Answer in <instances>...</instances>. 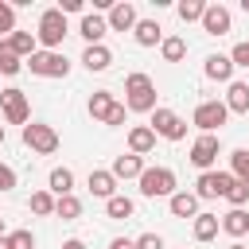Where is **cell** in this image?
Returning <instances> with one entry per match:
<instances>
[{"mask_svg": "<svg viewBox=\"0 0 249 249\" xmlns=\"http://www.w3.org/2000/svg\"><path fill=\"white\" fill-rule=\"evenodd\" d=\"M0 191H4V195L16 191V171H12L8 163H0Z\"/></svg>", "mask_w": 249, "mask_h": 249, "instance_id": "cell-39", "label": "cell"}, {"mask_svg": "<svg viewBox=\"0 0 249 249\" xmlns=\"http://www.w3.org/2000/svg\"><path fill=\"white\" fill-rule=\"evenodd\" d=\"M230 249H245V245H241V241H233V245H230Z\"/></svg>", "mask_w": 249, "mask_h": 249, "instance_id": "cell-47", "label": "cell"}, {"mask_svg": "<svg viewBox=\"0 0 249 249\" xmlns=\"http://www.w3.org/2000/svg\"><path fill=\"white\" fill-rule=\"evenodd\" d=\"M82 66H86L89 74H101V70H109V66H113V51H109L105 43H93V47H86V51H82Z\"/></svg>", "mask_w": 249, "mask_h": 249, "instance_id": "cell-14", "label": "cell"}, {"mask_svg": "<svg viewBox=\"0 0 249 249\" xmlns=\"http://www.w3.org/2000/svg\"><path fill=\"white\" fill-rule=\"evenodd\" d=\"M218 156H222V140H218V136H210V132H202V136L191 144V156H187V160H191L198 171H214Z\"/></svg>", "mask_w": 249, "mask_h": 249, "instance_id": "cell-9", "label": "cell"}, {"mask_svg": "<svg viewBox=\"0 0 249 249\" xmlns=\"http://www.w3.org/2000/svg\"><path fill=\"white\" fill-rule=\"evenodd\" d=\"M23 144L35 152V156H54L58 152V132L51 128V124H43V121H31V124H23Z\"/></svg>", "mask_w": 249, "mask_h": 249, "instance_id": "cell-6", "label": "cell"}, {"mask_svg": "<svg viewBox=\"0 0 249 249\" xmlns=\"http://www.w3.org/2000/svg\"><path fill=\"white\" fill-rule=\"evenodd\" d=\"M8 245L12 249H35V233L31 230H12L8 233Z\"/></svg>", "mask_w": 249, "mask_h": 249, "instance_id": "cell-35", "label": "cell"}, {"mask_svg": "<svg viewBox=\"0 0 249 249\" xmlns=\"http://www.w3.org/2000/svg\"><path fill=\"white\" fill-rule=\"evenodd\" d=\"M160 54H163V62H183V54H187V39L167 35V39L160 43Z\"/></svg>", "mask_w": 249, "mask_h": 249, "instance_id": "cell-29", "label": "cell"}, {"mask_svg": "<svg viewBox=\"0 0 249 249\" xmlns=\"http://www.w3.org/2000/svg\"><path fill=\"white\" fill-rule=\"evenodd\" d=\"M23 66H27L35 78H66V74H70V62H66L62 51H35Z\"/></svg>", "mask_w": 249, "mask_h": 249, "instance_id": "cell-4", "label": "cell"}, {"mask_svg": "<svg viewBox=\"0 0 249 249\" xmlns=\"http://www.w3.org/2000/svg\"><path fill=\"white\" fill-rule=\"evenodd\" d=\"M222 198L230 202V210H241V206L249 202V183H237V179H233V183H230V191H226Z\"/></svg>", "mask_w": 249, "mask_h": 249, "instance_id": "cell-33", "label": "cell"}, {"mask_svg": "<svg viewBox=\"0 0 249 249\" xmlns=\"http://www.w3.org/2000/svg\"><path fill=\"white\" fill-rule=\"evenodd\" d=\"M113 179H140V171H144V156H132V152H124V156H117L113 160Z\"/></svg>", "mask_w": 249, "mask_h": 249, "instance_id": "cell-17", "label": "cell"}, {"mask_svg": "<svg viewBox=\"0 0 249 249\" xmlns=\"http://www.w3.org/2000/svg\"><path fill=\"white\" fill-rule=\"evenodd\" d=\"M62 249H86V241H82V237H66V241H62Z\"/></svg>", "mask_w": 249, "mask_h": 249, "instance_id": "cell-43", "label": "cell"}, {"mask_svg": "<svg viewBox=\"0 0 249 249\" xmlns=\"http://www.w3.org/2000/svg\"><path fill=\"white\" fill-rule=\"evenodd\" d=\"M175 12H179V19H183V23H195V19H202L206 4H202V0H183V4L175 8Z\"/></svg>", "mask_w": 249, "mask_h": 249, "instance_id": "cell-34", "label": "cell"}, {"mask_svg": "<svg viewBox=\"0 0 249 249\" xmlns=\"http://www.w3.org/2000/svg\"><path fill=\"white\" fill-rule=\"evenodd\" d=\"M27 206H31V214L51 218V214H54V195H51V191H35V195L27 198Z\"/></svg>", "mask_w": 249, "mask_h": 249, "instance_id": "cell-31", "label": "cell"}, {"mask_svg": "<svg viewBox=\"0 0 249 249\" xmlns=\"http://www.w3.org/2000/svg\"><path fill=\"white\" fill-rule=\"evenodd\" d=\"M105 214H109L113 222H128V218L136 214V202H132L128 195H113V198H105Z\"/></svg>", "mask_w": 249, "mask_h": 249, "instance_id": "cell-26", "label": "cell"}, {"mask_svg": "<svg viewBox=\"0 0 249 249\" xmlns=\"http://www.w3.org/2000/svg\"><path fill=\"white\" fill-rule=\"evenodd\" d=\"M202 74H206L210 82H233V62H230V54H206Z\"/></svg>", "mask_w": 249, "mask_h": 249, "instance_id": "cell-15", "label": "cell"}, {"mask_svg": "<svg viewBox=\"0 0 249 249\" xmlns=\"http://www.w3.org/2000/svg\"><path fill=\"white\" fill-rule=\"evenodd\" d=\"M54 218H62V222L82 218V198H78V195H62V198H54Z\"/></svg>", "mask_w": 249, "mask_h": 249, "instance_id": "cell-28", "label": "cell"}, {"mask_svg": "<svg viewBox=\"0 0 249 249\" xmlns=\"http://www.w3.org/2000/svg\"><path fill=\"white\" fill-rule=\"evenodd\" d=\"M86 183H89V195H97V198H113V195H117V179H113V171L93 167Z\"/></svg>", "mask_w": 249, "mask_h": 249, "instance_id": "cell-20", "label": "cell"}, {"mask_svg": "<svg viewBox=\"0 0 249 249\" xmlns=\"http://www.w3.org/2000/svg\"><path fill=\"white\" fill-rule=\"evenodd\" d=\"M0 113L8 124H27L31 121V105H27V93L23 89H0Z\"/></svg>", "mask_w": 249, "mask_h": 249, "instance_id": "cell-8", "label": "cell"}, {"mask_svg": "<svg viewBox=\"0 0 249 249\" xmlns=\"http://www.w3.org/2000/svg\"><path fill=\"white\" fill-rule=\"evenodd\" d=\"M167 206H171V218H195V214H198L195 191H175V195L167 198Z\"/></svg>", "mask_w": 249, "mask_h": 249, "instance_id": "cell-21", "label": "cell"}, {"mask_svg": "<svg viewBox=\"0 0 249 249\" xmlns=\"http://www.w3.org/2000/svg\"><path fill=\"white\" fill-rule=\"evenodd\" d=\"M202 31L206 35H226L230 31V23H233V16H230V8L226 4H206V12H202Z\"/></svg>", "mask_w": 249, "mask_h": 249, "instance_id": "cell-11", "label": "cell"}, {"mask_svg": "<svg viewBox=\"0 0 249 249\" xmlns=\"http://www.w3.org/2000/svg\"><path fill=\"white\" fill-rule=\"evenodd\" d=\"M58 12L70 16V12H82V0H58Z\"/></svg>", "mask_w": 249, "mask_h": 249, "instance_id": "cell-41", "label": "cell"}, {"mask_svg": "<svg viewBox=\"0 0 249 249\" xmlns=\"http://www.w3.org/2000/svg\"><path fill=\"white\" fill-rule=\"evenodd\" d=\"M8 47H12L23 62H27V58L35 54V31H19V27H16V31L8 35Z\"/></svg>", "mask_w": 249, "mask_h": 249, "instance_id": "cell-27", "label": "cell"}, {"mask_svg": "<svg viewBox=\"0 0 249 249\" xmlns=\"http://www.w3.org/2000/svg\"><path fill=\"white\" fill-rule=\"evenodd\" d=\"M230 62H233V70H237V66H245V70H249V39H245V43H237V47L230 51Z\"/></svg>", "mask_w": 249, "mask_h": 249, "instance_id": "cell-37", "label": "cell"}, {"mask_svg": "<svg viewBox=\"0 0 249 249\" xmlns=\"http://www.w3.org/2000/svg\"><path fill=\"white\" fill-rule=\"evenodd\" d=\"M47 191H51L54 198L74 195V171H70V167H54V171H51V179H47Z\"/></svg>", "mask_w": 249, "mask_h": 249, "instance_id": "cell-25", "label": "cell"}, {"mask_svg": "<svg viewBox=\"0 0 249 249\" xmlns=\"http://www.w3.org/2000/svg\"><path fill=\"white\" fill-rule=\"evenodd\" d=\"M113 105H117V97H113L109 89H97V93H89V101H86L89 117H93V121H101V124H105V117L113 113Z\"/></svg>", "mask_w": 249, "mask_h": 249, "instance_id": "cell-23", "label": "cell"}, {"mask_svg": "<svg viewBox=\"0 0 249 249\" xmlns=\"http://www.w3.org/2000/svg\"><path fill=\"white\" fill-rule=\"evenodd\" d=\"M0 237H4V218H0Z\"/></svg>", "mask_w": 249, "mask_h": 249, "instance_id": "cell-48", "label": "cell"}, {"mask_svg": "<svg viewBox=\"0 0 249 249\" xmlns=\"http://www.w3.org/2000/svg\"><path fill=\"white\" fill-rule=\"evenodd\" d=\"M230 183H233L230 171H202L198 183H195V198H198V202H202V198H222V195L230 191Z\"/></svg>", "mask_w": 249, "mask_h": 249, "instance_id": "cell-10", "label": "cell"}, {"mask_svg": "<svg viewBox=\"0 0 249 249\" xmlns=\"http://www.w3.org/2000/svg\"><path fill=\"white\" fill-rule=\"evenodd\" d=\"M124 113H128V109H124V105L117 101V105H113V113L105 117V124H109V128H117V124H124Z\"/></svg>", "mask_w": 249, "mask_h": 249, "instance_id": "cell-40", "label": "cell"}, {"mask_svg": "<svg viewBox=\"0 0 249 249\" xmlns=\"http://www.w3.org/2000/svg\"><path fill=\"white\" fill-rule=\"evenodd\" d=\"M222 105H226L230 113H249V82H230Z\"/></svg>", "mask_w": 249, "mask_h": 249, "instance_id": "cell-24", "label": "cell"}, {"mask_svg": "<svg viewBox=\"0 0 249 249\" xmlns=\"http://www.w3.org/2000/svg\"><path fill=\"white\" fill-rule=\"evenodd\" d=\"M0 249H12V245H8V233H4V237H0Z\"/></svg>", "mask_w": 249, "mask_h": 249, "instance_id": "cell-44", "label": "cell"}, {"mask_svg": "<svg viewBox=\"0 0 249 249\" xmlns=\"http://www.w3.org/2000/svg\"><path fill=\"white\" fill-rule=\"evenodd\" d=\"M4 140H8V132H4V124H0V148H4Z\"/></svg>", "mask_w": 249, "mask_h": 249, "instance_id": "cell-45", "label": "cell"}, {"mask_svg": "<svg viewBox=\"0 0 249 249\" xmlns=\"http://www.w3.org/2000/svg\"><path fill=\"white\" fill-rule=\"evenodd\" d=\"M109 249H136V241H132V237H113Z\"/></svg>", "mask_w": 249, "mask_h": 249, "instance_id": "cell-42", "label": "cell"}, {"mask_svg": "<svg viewBox=\"0 0 249 249\" xmlns=\"http://www.w3.org/2000/svg\"><path fill=\"white\" fill-rule=\"evenodd\" d=\"M241 12H245V16H249V0H241Z\"/></svg>", "mask_w": 249, "mask_h": 249, "instance_id": "cell-46", "label": "cell"}, {"mask_svg": "<svg viewBox=\"0 0 249 249\" xmlns=\"http://www.w3.org/2000/svg\"><path fill=\"white\" fill-rule=\"evenodd\" d=\"M218 226H222V233H230V237H245L249 233V210L241 206V210H226L222 218H218Z\"/></svg>", "mask_w": 249, "mask_h": 249, "instance_id": "cell-19", "label": "cell"}, {"mask_svg": "<svg viewBox=\"0 0 249 249\" xmlns=\"http://www.w3.org/2000/svg\"><path fill=\"white\" fill-rule=\"evenodd\" d=\"M0 31H16V8L8 4V0H0Z\"/></svg>", "mask_w": 249, "mask_h": 249, "instance_id": "cell-36", "label": "cell"}, {"mask_svg": "<svg viewBox=\"0 0 249 249\" xmlns=\"http://www.w3.org/2000/svg\"><path fill=\"white\" fill-rule=\"evenodd\" d=\"M140 195L144 198H171L175 195V171L171 167H144L140 171Z\"/></svg>", "mask_w": 249, "mask_h": 249, "instance_id": "cell-3", "label": "cell"}, {"mask_svg": "<svg viewBox=\"0 0 249 249\" xmlns=\"http://www.w3.org/2000/svg\"><path fill=\"white\" fill-rule=\"evenodd\" d=\"M105 31H109V23H105V16H97V12H86V16L78 19V35L86 39V47L101 43V39H105Z\"/></svg>", "mask_w": 249, "mask_h": 249, "instance_id": "cell-13", "label": "cell"}, {"mask_svg": "<svg viewBox=\"0 0 249 249\" xmlns=\"http://www.w3.org/2000/svg\"><path fill=\"white\" fill-rule=\"evenodd\" d=\"M136 241V249H163V237L160 233H140V237H132Z\"/></svg>", "mask_w": 249, "mask_h": 249, "instance_id": "cell-38", "label": "cell"}, {"mask_svg": "<svg viewBox=\"0 0 249 249\" xmlns=\"http://www.w3.org/2000/svg\"><path fill=\"white\" fill-rule=\"evenodd\" d=\"M218 214H206V210H198L195 218H191V233H195V241H214L218 237Z\"/></svg>", "mask_w": 249, "mask_h": 249, "instance_id": "cell-18", "label": "cell"}, {"mask_svg": "<svg viewBox=\"0 0 249 249\" xmlns=\"http://www.w3.org/2000/svg\"><path fill=\"white\" fill-rule=\"evenodd\" d=\"M230 121V109L214 97V101H198L195 105V117H191V124L198 128V132H210V136H218V128Z\"/></svg>", "mask_w": 249, "mask_h": 249, "instance_id": "cell-5", "label": "cell"}, {"mask_svg": "<svg viewBox=\"0 0 249 249\" xmlns=\"http://www.w3.org/2000/svg\"><path fill=\"white\" fill-rule=\"evenodd\" d=\"M19 70H23V58L8 47V39H0V74L12 78V74H19Z\"/></svg>", "mask_w": 249, "mask_h": 249, "instance_id": "cell-30", "label": "cell"}, {"mask_svg": "<svg viewBox=\"0 0 249 249\" xmlns=\"http://www.w3.org/2000/svg\"><path fill=\"white\" fill-rule=\"evenodd\" d=\"M66 35H70V27H66V16H62L58 8H47V12L39 16V27H35V43H43V51H58Z\"/></svg>", "mask_w": 249, "mask_h": 249, "instance_id": "cell-2", "label": "cell"}, {"mask_svg": "<svg viewBox=\"0 0 249 249\" xmlns=\"http://www.w3.org/2000/svg\"><path fill=\"white\" fill-rule=\"evenodd\" d=\"M152 148H156V132L148 124H132L128 128V152L132 156H148Z\"/></svg>", "mask_w": 249, "mask_h": 249, "instance_id": "cell-16", "label": "cell"}, {"mask_svg": "<svg viewBox=\"0 0 249 249\" xmlns=\"http://www.w3.org/2000/svg\"><path fill=\"white\" fill-rule=\"evenodd\" d=\"M156 136H163V140H183L187 136V121L175 113V109H163V105H156L152 109V124H148Z\"/></svg>", "mask_w": 249, "mask_h": 249, "instance_id": "cell-7", "label": "cell"}, {"mask_svg": "<svg viewBox=\"0 0 249 249\" xmlns=\"http://www.w3.org/2000/svg\"><path fill=\"white\" fill-rule=\"evenodd\" d=\"M124 109L128 113H152L156 109V82L144 70H132L124 78Z\"/></svg>", "mask_w": 249, "mask_h": 249, "instance_id": "cell-1", "label": "cell"}, {"mask_svg": "<svg viewBox=\"0 0 249 249\" xmlns=\"http://www.w3.org/2000/svg\"><path fill=\"white\" fill-rule=\"evenodd\" d=\"M230 175L237 179V183H249V148H237V152H230Z\"/></svg>", "mask_w": 249, "mask_h": 249, "instance_id": "cell-32", "label": "cell"}, {"mask_svg": "<svg viewBox=\"0 0 249 249\" xmlns=\"http://www.w3.org/2000/svg\"><path fill=\"white\" fill-rule=\"evenodd\" d=\"M136 4H128V0H117L113 8H109V16H105V23H109V31H132L136 27Z\"/></svg>", "mask_w": 249, "mask_h": 249, "instance_id": "cell-12", "label": "cell"}, {"mask_svg": "<svg viewBox=\"0 0 249 249\" xmlns=\"http://www.w3.org/2000/svg\"><path fill=\"white\" fill-rule=\"evenodd\" d=\"M132 39H136L140 47H156V43H163V27H160L156 19H136Z\"/></svg>", "mask_w": 249, "mask_h": 249, "instance_id": "cell-22", "label": "cell"}]
</instances>
